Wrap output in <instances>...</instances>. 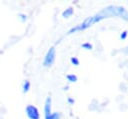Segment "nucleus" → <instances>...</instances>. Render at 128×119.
<instances>
[{
    "label": "nucleus",
    "mask_w": 128,
    "mask_h": 119,
    "mask_svg": "<svg viewBox=\"0 0 128 119\" xmlns=\"http://www.w3.org/2000/svg\"><path fill=\"white\" fill-rule=\"evenodd\" d=\"M105 18H106V16H105L102 12H99V13H97V14L94 15V16H90V17L86 18L81 24H79L78 26H75L74 28H72L68 33H73V32H75V31H81V30H84V29L90 27L91 25H93L94 23L99 22L100 20L105 19Z\"/></svg>",
    "instance_id": "1"
},
{
    "label": "nucleus",
    "mask_w": 128,
    "mask_h": 119,
    "mask_svg": "<svg viewBox=\"0 0 128 119\" xmlns=\"http://www.w3.org/2000/svg\"><path fill=\"white\" fill-rule=\"evenodd\" d=\"M101 12L106 16V18L112 16H119L124 20H128V12L122 6H115V5L108 6L105 9H103Z\"/></svg>",
    "instance_id": "2"
},
{
    "label": "nucleus",
    "mask_w": 128,
    "mask_h": 119,
    "mask_svg": "<svg viewBox=\"0 0 128 119\" xmlns=\"http://www.w3.org/2000/svg\"><path fill=\"white\" fill-rule=\"evenodd\" d=\"M54 59H55V49L53 47H51L44 58V65L45 66L52 65V63L54 62Z\"/></svg>",
    "instance_id": "3"
},
{
    "label": "nucleus",
    "mask_w": 128,
    "mask_h": 119,
    "mask_svg": "<svg viewBox=\"0 0 128 119\" xmlns=\"http://www.w3.org/2000/svg\"><path fill=\"white\" fill-rule=\"evenodd\" d=\"M26 113H27V116L30 119H39L40 118L37 108L32 106V105H29V106L26 107Z\"/></svg>",
    "instance_id": "4"
},
{
    "label": "nucleus",
    "mask_w": 128,
    "mask_h": 119,
    "mask_svg": "<svg viewBox=\"0 0 128 119\" xmlns=\"http://www.w3.org/2000/svg\"><path fill=\"white\" fill-rule=\"evenodd\" d=\"M44 111H45V118L48 117L51 114V98L48 97L45 101V107H44Z\"/></svg>",
    "instance_id": "5"
},
{
    "label": "nucleus",
    "mask_w": 128,
    "mask_h": 119,
    "mask_svg": "<svg viewBox=\"0 0 128 119\" xmlns=\"http://www.w3.org/2000/svg\"><path fill=\"white\" fill-rule=\"evenodd\" d=\"M72 13H73V9H72V8H67V9H66V10H65V11L62 13V16L67 18V17H69V16H70Z\"/></svg>",
    "instance_id": "6"
},
{
    "label": "nucleus",
    "mask_w": 128,
    "mask_h": 119,
    "mask_svg": "<svg viewBox=\"0 0 128 119\" xmlns=\"http://www.w3.org/2000/svg\"><path fill=\"white\" fill-rule=\"evenodd\" d=\"M61 115L60 113H51L48 117H46L45 119H60Z\"/></svg>",
    "instance_id": "7"
},
{
    "label": "nucleus",
    "mask_w": 128,
    "mask_h": 119,
    "mask_svg": "<svg viewBox=\"0 0 128 119\" xmlns=\"http://www.w3.org/2000/svg\"><path fill=\"white\" fill-rule=\"evenodd\" d=\"M29 87H30L29 81H25L24 84H23V90H24V92H27V91L29 90Z\"/></svg>",
    "instance_id": "8"
},
{
    "label": "nucleus",
    "mask_w": 128,
    "mask_h": 119,
    "mask_svg": "<svg viewBox=\"0 0 128 119\" xmlns=\"http://www.w3.org/2000/svg\"><path fill=\"white\" fill-rule=\"evenodd\" d=\"M67 79L69 81H72V82H76L77 81V77L75 75H67Z\"/></svg>",
    "instance_id": "9"
},
{
    "label": "nucleus",
    "mask_w": 128,
    "mask_h": 119,
    "mask_svg": "<svg viewBox=\"0 0 128 119\" xmlns=\"http://www.w3.org/2000/svg\"><path fill=\"white\" fill-rule=\"evenodd\" d=\"M82 47H83V48H87V49H89V50L92 49V45H91L90 43H84V44H82Z\"/></svg>",
    "instance_id": "10"
},
{
    "label": "nucleus",
    "mask_w": 128,
    "mask_h": 119,
    "mask_svg": "<svg viewBox=\"0 0 128 119\" xmlns=\"http://www.w3.org/2000/svg\"><path fill=\"white\" fill-rule=\"evenodd\" d=\"M71 62H72L74 65H78V64H79V61H78V59H77V58H75V57L71 58Z\"/></svg>",
    "instance_id": "11"
},
{
    "label": "nucleus",
    "mask_w": 128,
    "mask_h": 119,
    "mask_svg": "<svg viewBox=\"0 0 128 119\" xmlns=\"http://www.w3.org/2000/svg\"><path fill=\"white\" fill-rule=\"evenodd\" d=\"M126 36H127V31H123L121 34V39H125Z\"/></svg>",
    "instance_id": "12"
},
{
    "label": "nucleus",
    "mask_w": 128,
    "mask_h": 119,
    "mask_svg": "<svg viewBox=\"0 0 128 119\" xmlns=\"http://www.w3.org/2000/svg\"><path fill=\"white\" fill-rule=\"evenodd\" d=\"M68 101H69V102H71V103H73V102H74V101H73V100H72V99H70V98H69V99H68Z\"/></svg>",
    "instance_id": "13"
}]
</instances>
